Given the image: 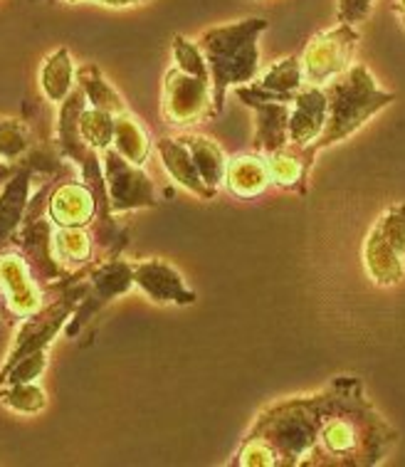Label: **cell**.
Returning <instances> with one entry per match:
<instances>
[{"label": "cell", "instance_id": "obj_26", "mask_svg": "<svg viewBox=\"0 0 405 467\" xmlns=\"http://www.w3.org/2000/svg\"><path fill=\"white\" fill-rule=\"evenodd\" d=\"M0 403L16 413H40L47 406V396L37 386V383H10V386H0Z\"/></svg>", "mask_w": 405, "mask_h": 467}, {"label": "cell", "instance_id": "obj_6", "mask_svg": "<svg viewBox=\"0 0 405 467\" xmlns=\"http://www.w3.org/2000/svg\"><path fill=\"white\" fill-rule=\"evenodd\" d=\"M358 40H361L358 30L347 23H341L334 30L314 35L299 57L304 85L324 87L338 75H344L351 67V57H354Z\"/></svg>", "mask_w": 405, "mask_h": 467}, {"label": "cell", "instance_id": "obj_5", "mask_svg": "<svg viewBox=\"0 0 405 467\" xmlns=\"http://www.w3.org/2000/svg\"><path fill=\"white\" fill-rule=\"evenodd\" d=\"M161 114L171 127H191L215 114L211 75H195L173 65L163 77Z\"/></svg>", "mask_w": 405, "mask_h": 467}, {"label": "cell", "instance_id": "obj_19", "mask_svg": "<svg viewBox=\"0 0 405 467\" xmlns=\"http://www.w3.org/2000/svg\"><path fill=\"white\" fill-rule=\"evenodd\" d=\"M75 65L69 57L68 47H59L43 62L40 69V87H43L45 97L55 104H62L75 89Z\"/></svg>", "mask_w": 405, "mask_h": 467}, {"label": "cell", "instance_id": "obj_15", "mask_svg": "<svg viewBox=\"0 0 405 467\" xmlns=\"http://www.w3.org/2000/svg\"><path fill=\"white\" fill-rule=\"evenodd\" d=\"M156 151L161 153V161L163 169L169 171V176L176 181L178 186H183L186 191L195 193L202 201H211L215 198L218 191H213L211 186H205V181L201 179V173L195 169V161L191 151H188L186 141L178 136V139H161L156 144Z\"/></svg>", "mask_w": 405, "mask_h": 467}, {"label": "cell", "instance_id": "obj_4", "mask_svg": "<svg viewBox=\"0 0 405 467\" xmlns=\"http://www.w3.org/2000/svg\"><path fill=\"white\" fill-rule=\"evenodd\" d=\"M366 272L380 287H393L405 277V203L390 205L363 243Z\"/></svg>", "mask_w": 405, "mask_h": 467}, {"label": "cell", "instance_id": "obj_28", "mask_svg": "<svg viewBox=\"0 0 405 467\" xmlns=\"http://www.w3.org/2000/svg\"><path fill=\"white\" fill-rule=\"evenodd\" d=\"M30 146L27 129L16 119H0V161H17Z\"/></svg>", "mask_w": 405, "mask_h": 467}, {"label": "cell", "instance_id": "obj_9", "mask_svg": "<svg viewBox=\"0 0 405 467\" xmlns=\"http://www.w3.org/2000/svg\"><path fill=\"white\" fill-rule=\"evenodd\" d=\"M77 297L75 295H68V297H59L57 302H52L50 306H43L37 309L35 315L26 317V324L20 327V332L16 337V344L10 348L8 358L3 368L10 364H16L17 358L27 357L33 351H40V348H47L52 344V339L57 337L59 329L65 327V322L69 319V315L75 312Z\"/></svg>", "mask_w": 405, "mask_h": 467}, {"label": "cell", "instance_id": "obj_12", "mask_svg": "<svg viewBox=\"0 0 405 467\" xmlns=\"http://www.w3.org/2000/svg\"><path fill=\"white\" fill-rule=\"evenodd\" d=\"M327 111H329V104H327L324 87H299L289 109V141L299 146H309L317 141L327 124Z\"/></svg>", "mask_w": 405, "mask_h": 467}, {"label": "cell", "instance_id": "obj_22", "mask_svg": "<svg viewBox=\"0 0 405 467\" xmlns=\"http://www.w3.org/2000/svg\"><path fill=\"white\" fill-rule=\"evenodd\" d=\"M75 79L79 89L85 92V99L89 107L101 111H109V114H121V111H127V104L124 99L119 97L117 89L101 77L99 67L97 65H85V67H79L75 72Z\"/></svg>", "mask_w": 405, "mask_h": 467}, {"label": "cell", "instance_id": "obj_16", "mask_svg": "<svg viewBox=\"0 0 405 467\" xmlns=\"http://www.w3.org/2000/svg\"><path fill=\"white\" fill-rule=\"evenodd\" d=\"M270 169L267 159L262 153H243L230 159L225 166V186L233 196L254 198L267 191L270 186Z\"/></svg>", "mask_w": 405, "mask_h": 467}, {"label": "cell", "instance_id": "obj_17", "mask_svg": "<svg viewBox=\"0 0 405 467\" xmlns=\"http://www.w3.org/2000/svg\"><path fill=\"white\" fill-rule=\"evenodd\" d=\"M27 198H30V169H20L3 186L0 193V250L8 245L26 218Z\"/></svg>", "mask_w": 405, "mask_h": 467}, {"label": "cell", "instance_id": "obj_20", "mask_svg": "<svg viewBox=\"0 0 405 467\" xmlns=\"http://www.w3.org/2000/svg\"><path fill=\"white\" fill-rule=\"evenodd\" d=\"M131 285H134V263L107 260L89 272V287H92L97 305H104L124 295L127 289H131Z\"/></svg>", "mask_w": 405, "mask_h": 467}, {"label": "cell", "instance_id": "obj_31", "mask_svg": "<svg viewBox=\"0 0 405 467\" xmlns=\"http://www.w3.org/2000/svg\"><path fill=\"white\" fill-rule=\"evenodd\" d=\"M65 3H85V0H65Z\"/></svg>", "mask_w": 405, "mask_h": 467}, {"label": "cell", "instance_id": "obj_25", "mask_svg": "<svg viewBox=\"0 0 405 467\" xmlns=\"http://www.w3.org/2000/svg\"><path fill=\"white\" fill-rule=\"evenodd\" d=\"M257 85L262 89H267L272 94H282V97H289L295 99V94L299 92V87L304 85V75H302V62L299 57H285V60L275 62L265 75L260 77Z\"/></svg>", "mask_w": 405, "mask_h": 467}, {"label": "cell", "instance_id": "obj_29", "mask_svg": "<svg viewBox=\"0 0 405 467\" xmlns=\"http://www.w3.org/2000/svg\"><path fill=\"white\" fill-rule=\"evenodd\" d=\"M373 3H376V0H338V23H347V26L363 23L366 17L371 16Z\"/></svg>", "mask_w": 405, "mask_h": 467}, {"label": "cell", "instance_id": "obj_14", "mask_svg": "<svg viewBox=\"0 0 405 467\" xmlns=\"http://www.w3.org/2000/svg\"><path fill=\"white\" fill-rule=\"evenodd\" d=\"M47 213L57 228H87L97 213V198L87 183H62L50 196Z\"/></svg>", "mask_w": 405, "mask_h": 467}, {"label": "cell", "instance_id": "obj_30", "mask_svg": "<svg viewBox=\"0 0 405 467\" xmlns=\"http://www.w3.org/2000/svg\"><path fill=\"white\" fill-rule=\"evenodd\" d=\"M99 5H107V8H127V5H139V3H146V0H94Z\"/></svg>", "mask_w": 405, "mask_h": 467}, {"label": "cell", "instance_id": "obj_18", "mask_svg": "<svg viewBox=\"0 0 405 467\" xmlns=\"http://www.w3.org/2000/svg\"><path fill=\"white\" fill-rule=\"evenodd\" d=\"M186 141L188 151L193 156L195 169L201 173V179L205 181V186H211L213 191H218L220 183H225V166L228 159L213 139L201 134H188L181 136Z\"/></svg>", "mask_w": 405, "mask_h": 467}, {"label": "cell", "instance_id": "obj_1", "mask_svg": "<svg viewBox=\"0 0 405 467\" xmlns=\"http://www.w3.org/2000/svg\"><path fill=\"white\" fill-rule=\"evenodd\" d=\"M396 442L398 431L366 399L361 379L337 376L321 391L265 408L233 465L376 467Z\"/></svg>", "mask_w": 405, "mask_h": 467}, {"label": "cell", "instance_id": "obj_11", "mask_svg": "<svg viewBox=\"0 0 405 467\" xmlns=\"http://www.w3.org/2000/svg\"><path fill=\"white\" fill-rule=\"evenodd\" d=\"M134 285L159 305H193L195 295L183 285V277L163 260L134 263Z\"/></svg>", "mask_w": 405, "mask_h": 467}, {"label": "cell", "instance_id": "obj_2", "mask_svg": "<svg viewBox=\"0 0 405 467\" xmlns=\"http://www.w3.org/2000/svg\"><path fill=\"white\" fill-rule=\"evenodd\" d=\"M267 30L265 17H247L228 26L205 30L198 37L202 57L211 69L213 111L220 114L225 107L230 87L250 85L260 75V35Z\"/></svg>", "mask_w": 405, "mask_h": 467}, {"label": "cell", "instance_id": "obj_21", "mask_svg": "<svg viewBox=\"0 0 405 467\" xmlns=\"http://www.w3.org/2000/svg\"><path fill=\"white\" fill-rule=\"evenodd\" d=\"M111 149L121 153L129 163H136V166H141L146 161V156L151 151V141H149L144 127L139 124L134 114L121 111V114L114 117V141H111Z\"/></svg>", "mask_w": 405, "mask_h": 467}, {"label": "cell", "instance_id": "obj_23", "mask_svg": "<svg viewBox=\"0 0 405 467\" xmlns=\"http://www.w3.org/2000/svg\"><path fill=\"white\" fill-rule=\"evenodd\" d=\"M52 257L68 267L85 265L92 257V235L85 228H57L52 235Z\"/></svg>", "mask_w": 405, "mask_h": 467}, {"label": "cell", "instance_id": "obj_13", "mask_svg": "<svg viewBox=\"0 0 405 467\" xmlns=\"http://www.w3.org/2000/svg\"><path fill=\"white\" fill-rule=\"evenodd\" d=\"M267 159V169H270V181L275 186L285 188V191H295L299 196L306 193L309 186V171L314 166L317 151L312 146H299L289 141L277 151L265 156Z\"/></svg>", "mask_w": 405, "mask_h": 467}, {"label": "cell", "instance_id": "obj_24", "mask_svg": "<svg viewBox=\"0 0 405 467\" xmlns=\"http://www.w3.org/2000/svg\"><path fill=\"white\" fill-rule=\"evenodd\" d=\"M77 129H79V136L89 149L104 151L114 141V114L85 107L77 117Z\"/></svg>", "mask_w": 405, "mask_h": 467}, {"label": "cell", "instance_id": "obj_7", "mask_svg": "<svg viewBox=\"0 0 405 467\" xmlns=\"http://www.w3.org/2000/svg\"><path fill=\"white\" fill-rule=\"evenodd\" d=\"M235 94L245 107L254 109V151L267 156L289 144V109L295 99L267 92L257 82L235 87Z\"/></svg>", "mask_w": 405, "mask_h": 467}, {"label": "cell", "instance_id": "obj_27", "mask_svg": "<svg viewBox=\"0 0 405 467\" xmlns=\"http://www.w3.org/2000/svg\"><path fill=\"white\" fill-rule=\"evenodd\" d=\"M47 368V348L33 351L27 357L17 358L16 364L0 368V386H10V383H33L45 374Z\"/></svg>", "mask_w": 405, "mask_h": 467}, {"label": "cell", "instance_id": "obj_3", "mask_svg": "<svg viewBox=\"0 0 405 467\" xmlns=\"http://www.w3.org/2000/svg\"><path fill=\"white\" fill-rule=\"evenodd\" d=\"M324 94L329 104L327 124L319 139L309 144L317 153L356 134L380 109L396 102V94L380 89L366 65H351L344 75L324 85Z\"/></svg>", "mask_w": 405, "mask_h": 467}, {"label": "cell", "instance_id": "obj_10", "mask_svg": "<svg viewBox=\"0 0 405 467\" xmlns=\"http://www.w3.org/2000/svg\"><path fill=\"white\" fill-rule=\"evenodd\" d=\"M0 287L8 309L20 319L43 309V295L37 282L33 280V267L23 255L17 253L0 255Z\"/></svg>", "mask_w": 405, "mask_h": 467}, {"label": "cell", "instance_id": "obj_8", "mask_svg": "<svg viewBox=\"0 0 405 467\" xmlns=\"http://www.w3.org/2000/svg\"><path fill=\"white\" fill-rule=\"evenodd\" d=\"M104 186L109 198V213H127L136 208H153L159 203L151 179L141 166L129 163L114 149H104Z\"/></svg>", "mask_w": 405, "mask_h": 467}]
</instances>
